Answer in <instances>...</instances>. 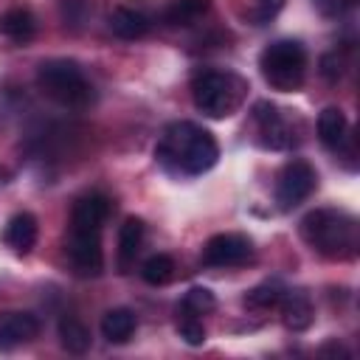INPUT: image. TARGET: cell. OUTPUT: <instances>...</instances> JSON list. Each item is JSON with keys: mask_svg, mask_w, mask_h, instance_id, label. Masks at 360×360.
<instances>
[{"mask_svg": "<svg viewBox=\"0 0 360 360\" xmlns=\"http://www.w3.org/2000/svg\"><path fill=\"white\" fill-rule=\"evenodd\" d=\"M155 158L163 169L174 172V174H205L208 169L217 166L219 160V143L217 138L194 124V121H174L163 129L158 146H155Z\"/></svg>", "mask_w": 360, "mask_h": 360, "instance_id": "1", "label": "cell"}, {"mask_svg": "<svg viewBox=\"0 0 360 360\" xmlns=\"http://www.w3.org/2000/svg\"><path fill=\"white\" fill-rule=\"evenodd\" d=\"M301 239L323 259H354L360 248V225L357 219L343 208H315L304 214Z\"/></svg>", "mask_w": 360, "mask_h": 360, "instance_id": "2", "label": "cell"}, {"mask_svg": "<svg viewBox=\"0 0 360 360\" xmlns=\"http://www.w3.org/2000/svg\"><path fill=\"white\" fill-rule=\"evenodd\" d=\"M248 96V82L233 70H214L202 68L191 76V98L200 112L208 118H228L233 115Z\"/></svg>", "mask_w": 360, "mask_h": 360, "instance_id": "3", "label": "cell"}, {"mask_svg": "<svg viewBox=\"0 0 360 360\" xmlns=\"http://www.w3.org/2000/svg\"><path fill=\"white\" fill-rule=\"evenodd\" d=\"M37 87L62 107L84 110L96 101V90L73 59H45L37 68Z\"/></svg>", "mask_w": 360, "mask_h": 360, "instance_id": "4", "label": "cell"}, {"mask_svg": "<svg viewBox=\"0 0 360 360\" xmlns=\"http://www.w3.org/2000/svg\"><path fill=\"white\" fill-rule=\"evenodd\" d=\"M259 70L273 90L295 93L307 79V51L295 39H276L259 53Z\"/></svg>", "mask_w": 360, "mask_h": 360, "instance_id": "5", "label": "cell"}, {"mask_svg": "<svg viewBox=\"0 0 360 360\" xmlns=\"http://www.w3.org/2000/svg\"><path fill=\"white\" fill-rule=\"evenodd\" d=\"M318 186V172L312 169V163L292 158L281 166L278 177H276V202L281 211H292L295 205H301Z\"/></svg>", "mask_w": 360, "mask_h": 360, "instance_id": "6", "label": "cell"}, {"mask_svg": "<svg viewBox=\"0 0 360 360\" xmlns=\"http://www.w3.org/2000/svg\"><path fill=\"white\" fill-rule=\"evenodd\" d=\"M253 256V242L245 233H217L202 248V264L208 267H239Z\"/></svg>", "mask_w": 360, "mask_h": 360, "instance_id": "7", "label": "cell"}, {"mask_svg": "<svg viewBox=\"0 0 360 360\" xmlns=\"http://www.w3.org/2000/svg\"><path fill=\"white\" fill-rule=\"evenodd\" d=\"M253 118H256V127H259V143L264 149H290L295 143L292 124L284 118V112L276 104L259 101L253 107Z\"/></svg>", "mask_w": 360, "mask_h": 360, "instance_id": "8", "label": "cell"}, {"mask_svg": "<svg viewBox=\"0 0 360 360\" xmlns=\"http://www.w3.org/2000/svg\"><path fill=\"white\" fill-rule=\"evenodd\" d=\"M68 259L73 264V270L79 276H98L104 267V253H101V242L98 233H82V231H70L68 239Z\"/></svg>", "mask_w": 360, "mask_h": 360, "instance_id": "9", "label": "cell"}, {"mask_svg": "<svg viewBox=\"0 0 360 360\" xmlns=\"http://www.w3.org/2000/svg\"><path fill=\"white\" fill-rule=\"evenodd\" d=\"M110 217V200L104 194H87L79 197L73 211H70V231H82V233H98L101 225Z\"/></svg>", "mask_w": 360, "mask_h": 360, "instance_id": "10", "label": "cell"}, {"mask_svg": "<svg viewBox=\"0 0 360 360\" xmlns=\"http://www.w3.org/2000/svg\"><path fill=\"white\" fill-rule=\"evenodd\" d=\"M39 335V321L31 312H6L0 315V349H14Z\"/></svg>", "mask_w": 360, "mask_h": 360, "instance_id": "11", "label": "cell"}, {"mask_svg": "<svg viewBox=\"0 0 360 360\" xmlns=\"http://www.w3.org/2000/svg\"><path fill=\"white\" fill-rule=\"evenodd\" d=\"M37 236H39V225H37V217L28 214V211L14 214V217L6 222V231H3L6 248H11L17 256L31 253V248L37 245Z\"/></svg>", "mask_w": 360, "mask_h": 360, "instance_id": "12", "label": "cell"}, {"mask_svg": "<svg viewBox=\"0 0 360 360\" xmlns=\"http://www.w3.org/2000/svg\"><path fill=\"white\" fill-rule=\"evenodd\" d=\"M278 309H281L284 326L292 329V332H304L315 318L312 301L304 290H284L281 298H278Z\"/></svg>", "mask_w": 360, "mask_h": 360, "instance_id": "13", "label": "cell"}, {"mask_svg": "<svg viewBox=\"0 0 360 360\" xmlns=\"http://www.w3.org/2000/svg\"><path fill=\"white\" fill-rule=\"evenodd\" d=\"M146 236V225L138 217H127L124 225L118 228V267L121 273H129V267L135 264V256L143 245Z\"/></svg>", "mask_w": 360, "mask_h": 360, "instance_id": "14", "label": "cell"}, {"mask_svg": "<svg viewBox=\"0 0 360 360\" xmlns=\"http://www.w3.org/2000/svg\"><path fill=\"white\" fill-rule=\"evenodd\" d=\"M110 31L118 37V39H141L149 34L152 22L146 14L135 11V8H127V6H118L110 11V20H107Z\"/></svg>", "mask_w": 360, "mask_h": 360, "instance_id": "15", "label": "cell"}, {"mask_svg": "<svg viewBox=\"0 0 360 360\" xmlns=\"http://www.w3.org/2000/svg\"><path fill=\"white\" fill-rule=\"evenodd\" d=\"M34 34H37V17L28 8L14 6L0 14V37H6L11 42H28V39H34Z\"/></svg>", "mask_w": 360, "mask_h": 360, "instance_id": "16", "label": "cell"}, {"mask_svg": "<svg viewBox=\"0 0 360 360\" xmlns=\"http://www.w3.org/2000/svg\"><path fill=\"white\" fill-rule=\"evenodd\" d=\"M318 138L326 149H340L349 138V121L343 115L340 107H326L321 115H318Z\"/></svg>", "mask_w": 360, "mask_h": 360, "instance_id": "17", "label": "cell"}, {"mask_svg": "<svg viewBox=\"0 0 360 360\" xmlns=\"http://www.w3.org/2000/svg\"><path fill=\"white\" fill-rule=\"evenodd\" d=\"M135 332V312L127 307L107 309L101 318V335L107 343H127Z\"/></svg>", "mask_w": 360, "mask_h": 360, "instance_id": "18", "label": "cell"}, {"mask_svg": "<svg viewBox=\"0 0 360 360\" xmlns=\"http://www.w3.org/2000/svg\"><path fill=\"white\" fill-rule=\"evenodd\" d=\"M208 8H211V0H172L169 8L163 11V20L172 28H188L200 17H205Z\"/></svg>", "mask_w": 360, "mask_h": 360, "instance_id": "19", "label": "cell"}, {"mask_svg": "<svg viewBox=\"0 0 360 360\" xmlns=\"http://www.w3.org/2000/svg\"><path fill=\"white\" fill-rule=\"evenodd\" d=\"M59 343L70 354H84L90 349V329L76 315H65L59 321Z\"/></svg>", "mask_w": 360, "mask_h": 360, "instance_id": "20", "label": "cell"}, {"mask_svg": "<svg viewBox=\"0 0 360 360\" xmlns=\"http://www.w3.org/2000/svg\"><path fill=\"white\" fill-rule=\"evenodd\" d=\"M141 278L152 287H163L174 278V262L166 253H155L141 264Z\"/></svg>", "mask_w": 360, "mask_h": 360, "instance_id": "21", "label": "cell"}, {"mask_svg": "<svg viewBox=\"0 0 360 360\" xmlns=\"http://www.w3.org/2000/svg\"><path fill=\"white\" fill-rule=\"evenodd\" d=\"M56 11H59V20L65 22V28L79 31L87 25L93 8H90V0H56Z\"/></svg>", "mask_w": 360, "mask_h": 360, "instance_id": "22", "label": "cell"}, {"mask_svg": "<svg viewBox=\"0 0 360 360\" xmlns=\"http://www.w3.org/2000/svg\"><path fill=\"white\" fill-rule=\"evenodd\" d=\"M214 307H217V298H214V292L208 287H191L183 295L177 312H188V315H197L200 318V315H208Z\"/></svg>", "mask_w": 360, "mask_h": 360, "instance_id": "23", "label": "cell"}, {"mask_svg": "<svg viewBox=\"0 0 360 360\" xmlns=\"http://www.w3.org/2000/svg\"><path fill=\"white\" fill-rule=\"evenodd\" d=\"M281 292H284V287L278 281H264V284L253 287L245 295V307H250V309H273V307H278Z\"/></svg>", "mask_w": 360, "mask_h": 360, "instance_id": "24", "label": "cell"}, {"mask_svg": "<svg viewBox=\"0 0 360 360\" xmlns=\"http://www.w3.org/2000/svg\"><path fill=\"white\" fill-rule=\"evenodd\" d=\"M177 332L188 346H202L205 343V326L197 315L188 312H177Z\"/></svg>", "mask_w": 360, "mask_h": 360, "instance_id": "25", "label": "cell"}, {"mask_svg": "<svg viewBox=\"0 0 360 360\" xmlns=\"http://www.w3.org/2000/svg\"><path fill=\"white\" fill-rule=\"evenodd\" d=\"M281 6H284V0H256V11H253L256 25H264L267 20H273L281 11Z\"/></svg>", "mask_w": 360, "mask_h": 360, "instance_id": "26", "label": "cell"}, {"mask_svg": "<svg viewBox=\"0 0 360 360\" xmlns=\"http://www.w3.org/2000/svg\"><path fill=\"white\" fill-rule=\"evenodd\" d=\"M312 3L323 17H340L354 6V0H312Z\"/></svg>", "mask_w": 360, "mask_h": 360, "instance_id": "27", "label": "cell"}, {"mask_svg": "<svg viewBox=\"0 0 360 360\" xmlns=\"http://www.w3.org/2000/svg\"><path fill=\"white\" fill-rule=\"evenodd\" d=\"M340 68H343V62L338 59V53H326L321 59V73H323L326 82H338L340 79Z\"/></svg>", "mask_w": 360, "mask_h": 360, "instance_id": "28", "label": "cell"}]
</instances>
